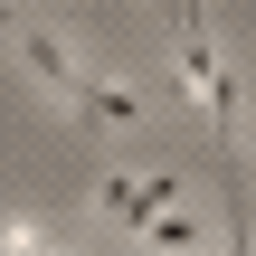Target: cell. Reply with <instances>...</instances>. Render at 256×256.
I'll list each match as a JSON object with an SVG mask.
<instances>
[{
	"label": "cell",
	"instance_id": "6da1fadb",
	"mask_svg": "<svg viewBox=\"0 0 256 256\" xmlns=\"http://www.w3.org/2000/svg\"><path fill=\"white\" fill-rule=\"evenodd\" d=\"M171 10V48H180V86L200 95V114H209V133H218V152L238 162V76L218 66V38H209V19H200V0H162Z\"/></svg>",
	"mask_w": 256,
	"mask_h": 256
},
{
	"label": "cell",
	"instance_id": "7a4b0ae2",
	"mask_svg": "<svg viewBox=\"0 0 256 256\" xmlns=\"http://www.w3.org/2000/svg\"><path fill=\"white\" fill-rule=\"evenodd\" d=\"M0 38H10V48H19V66H28V76H38V86H48V95H57V104H66V114H76V104H86V86H95V76H86V66H76V48H66V38H48V28H28V19H19V10H0Z\"/></svg>",
	"mask_w": 256,
	"mask_h": 256
},
{
	"label": "cell",
	"instance_id": "3957f363",
	"mask_svg": "<svg viewBox=\"0 0 256 256\" xmlns=\"http://www.w3.org/2000/svg\"><path fill=\"white\" fill-rule=\"evenodd\" d=\"M104 218H124V228H152L171 200H180V171H104Z\"/></svg>",
	"mask_w": 256,
	"mask_h": 256
},
{
	"label": "cell",
	"instance_id": "277c9868",
	"mask_svg": "<svg viewBox=\"0 0 256 256\" xmlns=\"http://www.w3.org/2000/svg\"><path fill=\"white\" fill-rule=\"evenodd\" d=\"M0 256H76V247H66L57 228H38V218H10V228H0Z\"/></svg>",
	"mask_w": 256,
	"mask_h": 256
}]
</instances>
